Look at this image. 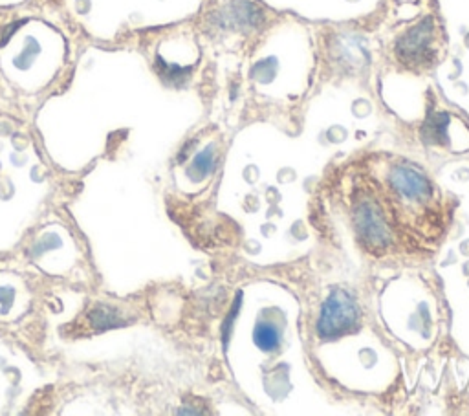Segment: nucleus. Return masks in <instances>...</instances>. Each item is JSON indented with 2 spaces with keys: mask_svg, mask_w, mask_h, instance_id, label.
<instances>
[{
  "mask_svg": "<svg viewBox=\"0 0 469 416\" xmlns=\"http://www.w3.org/2000/svg\"><path fill=\"white\" fill-rule=\"evenodd\" d=\"M356 319H358V310L347 294L334 291L319 319V332L321 336H341L356 325Z\"/></svg>",
  "mask_w": 469,
  "mask_h": 416,
  "instance_id": "f257e3e1",
  "label": "nucleus"
},
{
  "mask_svg": "<svg viewBox=\"0 0 469 416\" xmlns=\"http://www.w3.org/2000/svg\"><path fill=\"white\" fill-rule=\"evenodd\" d=\"M429 37H431V20H425L424 24L414 28L413 31H409L407 35L402 39V45H400V51L404 54L405 57H420L427 50Z\"/></svg>",
  "mask_w": 469,
  "mask_h": 416,
  "instance_id": "f03ea898",
  "label": "nucleus"
},
{
  "mask_svg": "<svg viewBox=\"0 0 469 416\" xmlns=\"http://www.w3.org/2000/svg\"><path fill=\"white\" fill-rule=\"evenodd\" d=\"M90 323L96 330H108V328H114L117 325H123V321H120V312H116L110 306H96L94 310L90 312Z\"/></svg>",
  "mask_w": 469,
  "mask_h": 416,
  "instance_id": "7ed1b4c3",
  "label": "nucleus"
},
{
  "mask_svg": "<svg viewBox=\"0 0 469 416\" xmlns=\"http://www.w3.org/2000/svg\"><path fill=\"white\" fill-rule=\"evenodd\" d=\"M255 343L261 351H273L279 345V332L275 330V326L268 325V323H261L255 328Z\"/></svg>",
  "mask_w": 469,
  "mask_h": 416,
  "instance_id": "20e7f679",
  "label": "nucleus"
},
{
  "mask_svg": "<svg viewBox=\"0 0 469 416\" xmlns=\"http://www.w3.org/2000/svg\"><path fill=\"white\" fill-rule=\"evenodd\" d=\"M213 166V158H211V152L206 151L202 152V154L198 156V160L195 161V170H200V173H207V170L211 169Z\"/></svg>",
  "mask_w": 469,
  "mask_h": 416,
  "instance_id": "39448f33",
  "label": "nucleus"
},
{
  "mask_svg": "<svg viewBox=\"0 0 469 416\" xmlns=\"http://www.w3.org/2000/svg\"><path fill=\"white\" fill-rule=\"evenodd\" d=\"M11 297H13V291L11 290H8V288H6V290H0V301L4 303L6 306L11 303Z\"/></svg>",
  "mask_w": 469,
  "mask_h": 416,
  "instance_id": "423d86ee",
  "label": "nucleus"
}]
</instances>
